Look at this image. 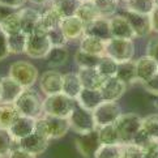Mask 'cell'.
I'll return each mask as SVG.
<instances>
[{
    "label": "cell",
    "mask_w": 158,
    "mask_h": 158,
    "mask_svg": "<svg viewBox=\"0 0 158 158\" xmlns=\"http://www.w3.org/2000/svg\"><path fill=\"white\" fill-rule=\"evenodd\" d=\"M124 16L127 17L129 25H131L135 35L139 38H143L149 35L152 33V25H150V17L149 15H141L126 10Z\"/></svg>",
    "instance_id": "cell-12"
},
{
    "label": "cell",
    "mask_w": 158,
    "mask_h": 158,
    "mask_svg": "<svg viewBox=\"0 0 158 158\" xmlns=\"http://www.w3.org/2000/svg\"><path fill=\"white\" fill-rule=\"evenodd\" d=\"M26 0H0V3L7 5V7H10L13 9H20L22 8V5L25 4Z\"/></svg>",
    "instance_id": "cell-51"
},
{
    "label": "cell",
    "mask_w": 158,
    "mask_h": 158,
    "mask_svg": "<svg viewBox=\"0 0 158 158\" xmlns=\"http://www.w3.org/2000/svg\"><path fill=\"white\" fill-rule=\"evenodd\" d=\"M0 29H2L7 35H12V34H16V33H19V31H22L19 10H16V12L12 15H9L8 17L0 24Z\"/></svg>",
    "instance_id": "cell-35"
},
{
    "label": "cell",
    "mask_w": 158,
    "mask_h": 158,
    "mask_svg": "<svg viewBox=\"0 0 158 158\" xmlns=\"http://www.w3.org/2000/svg\"><path fill=\"white\" fill-rule=\"evenodd\" d=\"M122 144H101L93 158H119Z\"/></svg>",
    "instance_id": "cell-39"
},
{
    "label": "cell",
    "mask_w": 158,
    "mask_h": 158,
    "mask_svg": "<svg viewBox=\"0 0 158 158\" xmlns=\"http://www.w3.org/2000/svg\"><path fill=\"white\" fill-rule=\"evenodd\" d=\"M71 129L68 118L42 115L35 119V132L48 140H58L64 137Z\"/></svg>",
    "instance_id": "cell-1"
},
{
    "label": "cell",
    "mask_w": 158,
    "mask_h": 158,
    "mask_svg": "<svg viewBox=\"0 0 158 158\" xmlns=\"http://www.w3.org/2000/svg\"><path fill=\"white\" fill-rule=\"evenodd\" d=\"M17 9H13V8H10V7H7V5H4L0 3V24L8 17L9 15H12L15 13Z\"/></svg>",
    "instance_id": "cell-50"
},
{
    "label": "cell",
    "mask_w": 158,
    "mask_h": 158,
    "mask_svg": "<svg viewBox=\"0 0 158 158\" xmlns=\"http://www.w3.org/2000/svg\"><path fill=\"white\" fill-rule=\"evenodd\" d=\"M82 88L84 86L77 76V73L68 72V73H64L63 75V88H61V93L68 95L72 99H77Z\"/></svg>",
    "instance_id": "cell-24"
},
{
    "label": "cell",
    "mask_w": 158,
    "mask_h": 158,
    "mask_svg": "<svg viewBox=\"0 0 158 158\" xmlns=\"http://www.w3.org/2000/svg\"><path fill=\"white\" fill-rule=\"evenodd\" d=\"M95 7H97L101 17L110 19L115 16L118 7H119V0H93Z\"/></svg>",
    "instance_id": "cell-37"
},
{
    "label": "cell",
    "mask_w": 158,
    "mask_h": 158,
    "mask_svg": "<svg viewBox=\"0 0 158 158\" xmlns=\"http://www.w3.org/2000/svg\"><path fill=\"white\" fill-rule=\"evenodd\" d=\"M7 158H37V156L25 150L24 148H21L20 145H16L15 148L9 152Z\"/></svg>",
    "instance_id": "cell-47"
},
{
    "label": "cell",
    "mask_w": 158,
    "mask_h": 158,
    "mask_svg": "<svg viewBox=\"0 0 158 158\" xmlns=\"http://www.w3.org/2000/svg\"><path fill=\"white\" fill-rule=\"evenodd\" d=\"M8 76L15 78L19 84H21L25 89H27L34 85L39 75L35 65H33L26 60H17L10 64Z\"/></svg>",
    "instance_id": "cell-6"
},
{
    "label": "cell",
    "mask_w": 158,
    "mask_h": 158,
    "mask_svg": "<svg viewBox=\"0 0 158 158\" xmlns=\"http://www.w3.org/2000/svg\"><path fill=\"white\" fill-rule=\"evenodd\" d=\"M144 158H158V139L152 137L143 148Z\"/></svg>",
    "instance_id": "cell-44"
},
{
    "label": "cell",
    "mask_w": 158,
    "mask_h": 158,
    "mask_svg": "<svg viewBox=\"0 0 158 158\" xmlns=\"http://www.w3.org/2000/svg\"><path fill=\"white\" fill-rule=\"evenodd\" d=\"M21 116L15 103L0 102V127L9 129L12 124Z\"/></svg>",
    "instance_id": "cell-27"
},
{
    "label": "cell",
    "mask_w": 158,
    "mask_h": 158,
    "mask_svg": "<svg viewBox=\"0 0 158 158\" xmlns=\"http://www.w3.org/2000/svg\"><path fill=\"white\" fill-rule=\"evenodd\" d=\"M126 10L141 15H150L156 8V0H124Z\"/></svg>",
    "instance_id": "cell-32"
},
{
    "label": "cell",
    "mask_w": 158,
    "mask_h": 158,
    "mask_svg": "<svg viewBox=\"0 0 158 158\" xmlns=\"http://www.w3.org/2000/svg\"><path fill=\"white\" fill-rule=\"evenodd\" d=\"M109 21H110L111 37L123 38V39H133L136 37L127 17L124 15H115L112 17H110Z\"/></svg>",
    "instance_id": "cell-15"
},
{
    "label": "cell",
    "mask_w": 158,
    "mask_h": 158,
    "mask_svg": "<svg viewBox=\"0 0 158 158\" xmlns=\"http://www.w3.org/2000/svg\"><path fill=\"white\" fill-rule=\"evenodd\" d=\"M61 20H63V16L50 5L46 10H43L41 13V20H39V26L37 30L48 31L51 29H55V27H59Z\"/></svg>",
    "instance_id": "cell-25"
},
{
    "label": "cell",
    "mask_w": 158,
    "mask_h": 158,
    "mask_svg": "<svg viewBox=\"0 0 158 158\" xmlns=\"http://www.w3.org/2000/svg\"><path fill=\"white\" fill-rule=\"evenodd\" d=\"M34 131H35V119L22 116V115L12 124V127L9 128V132L12 133V136L16 141H20L24 137L29 136V135L33 133Z\"/></svg>",
    "instance_id": "cell-21"
},
{
    "label": "cell",
    "mask_w": 158,
    "mask_h": 158,
    "mask_svg": "<svg viewBox=\"0 0 158 158\" xmlns=\"http://www.w3.org/2000/svg\"><path fill=\"white\" fill-rule=\"evenodd\" d=\"M77 103L81 105L85 109L93 111L99 103L103 102V97L101 94L99 89H89V88H82L80 95L77 97Z\"/></svg>",
    "instance_id": "cell-23"
},
{
    "label": "cell",
    "mask_w": 158,
    "mask_h": 158,
    "mask_svg": "<svg viewBox=\"0 0 158 158\" xmlns=\"http://www.w3.org/2000/svg\"><path fill=\"white\" fill-rule=\"evenodd\" d=\"M85 26L86 25L77 16H71L61 20L60 29L68 41H75V39H81L85 35Z\"/></svg>",
    "instance_id": "cell-14"
},
{
    "label": "cell",
    "mask_w": 158,
    "mask_h": 158,
    "mask_svg": "<svg viewBox=\"0 0 158 158\" xmlns=\"http://www.w3.org/2000/svg\"><path fill=\"white\" fill-rule=\"evenodd\" d=\"M47 35H48L50 42H51V44H52V47H63V46H65V43L68 42V39L65 38V35L63 34V31H61L60 26L48 30Z\"/></svg>",
    "instance_id": "cell-43"
},
{
    "label": "cell",
    "mask_w": 158,
    "mask_h": 158,
    "mask_svg": "<svg viewBox=\"0 0 158 158\" xmlns=\"http://www.w3.org/2000/svg\"><path fill=\"white\" fill-rule=\"evenodd\" d=\"M127 84L120 81L116 76L105 77L103 82L99 86V92L102 94L103 101H119L127 90Z\"/></svg>",
    "instance_id": "cell-10"
},
{
    "label": "cell",
    "mask_w": 158,
    "mask_h": 158,
    "mask_svg": "<svg viewBox=\"0 0 158 158\" xmlns=\"http://www.w3.org/2000/svg\"><path fill=\"white\" fill-rule=\"evenodd\" d=\"M16 145H19V143L13 139L9 129L0 127V154L3 157H7Z\"/></svg>",
    "instance_id": "cell-40"
},
{
    "label": "cell",
    "mask_w": 158,
    "mask_h": 158,
    "mask_svg": "<svg viewBox=\"0 0 158 158\" xmlns=\"http://www.w3.org/2000/svg\"><path fill=\"white\" fill-rule=\"evenodd\" d=\"M75 105H76V99L69 98L64 93L46 95V98L43 99V114L68 118Z\"/></svg>",
    "instance_id": "cell-4"
},
{
    "label": "cell",
    "mask_w": 158,
    "mask_h": 158,
    "mask_svg": "<svg viewBox=\"0 0 158 158\" xmlns=\"http://www.w3.org/2000/svg\"><path fill=\"white\" fill-rule=\"evenodd\" d=\"M44 60L51 67H61L68 60V50L63 47H52L46 55Z\"/></svg>",
    "instance_id": "cell-33"
},
{
    "label": "cell",
    "mask_w": 158,
    "mask_h": 158,
    "mask_svg": "<svg viewBox=\"0 0 158 158\" xmlns=\"http://www.w3.org/2000/svg\"><path fill=\"white\" fill-rule=\"evenodd\" d=\"M21 19V30L26 35L34 33L39 26L41 20V12H38L34 8H21L19 10Z\"/></svg>",
    "instance_id": "cell-19"
},
{
    "label": "cell",
    "mask_w": 158,
    "mask_h": 158,
    "mask_svg": "<svg viewBox=\"0 0 158 158\" xmlns=\"http://www.w3.org/2000/svg\"><path fill=\"white\" fill-rule=\"evenodd\" d=\"M146 55L153 58L158 63V35L152 37L146 44Z\"/></svg>",
    "instance_id": "cell-46"
},
{
    "label": "cell",
    "mask_w": 158,
    "mask_h": 158,
    "mask_svg": "<svg viewBox=\"0 0 158 158\" xmlns=\"http://www.w3.org/2000/svg\"><path fill=\"white\" fill-rule=\"evenodd\" d=\"M25 88L10 76L2 77V102L15 103Z\"/></svg>",
    "instance_id": "cell-16"
},
{
    "label": "cell",
    "mask_w": 158,
    "mask_h": 158,
    "mask_svg": "<svg viewBox=\"0 0 158 158\" xmlns=\"http://www.w3.org/2000/svg\"><path fill=\"white\" fill-rule=\"evenodd\" d=\"M77 76L82 86L89 89H99L101 84L105 80V77L101 75L97 68H78Z\"/></svg>",
    "instance_id": "cell-22"
},
{
    "label": "cell",
    "mask_w": 158,
    "mask_h": 158,
    "mask_svg": "<svg viewBox=\"0 0 158 158\" xmlns=\"http://www.w3.org/2000/svg\"><path fill=\"white\" fill-rule=\"evenodd\" d=\"M76 16L85 25L89 24V22L94 21V20H97L98 17H101V15L98 12L97 7H95L94 2H81L80 5H78Z\"/></svg>",
    "instance_id": "cell-29"
},
{
    "label": "cell",
    "mask_w": 158,
    "mask_h": 158,
    "mask_svg": "<svg viewBox=\"0 0 158 158\" xmlns=\"http://www.w3.org/2000/svg\"><path fill=\"white\" fill-rule=\"evenodd\" d=\"M115 76L124 84H127V85H132L135 82H139L136 73V63L133 60L122 61L118 65V71Z\"/></svg>",
    "instance_id": "cell-28"
},
{
    "label": "cell",
    "mask_w": 158,
    "mask_h": 158,
    "mask_svg": "<svg viewBox=\"0 0 158 158\" xmlns=\"http://www.w3.org/2000/svg\"><path fill=\"white\" fill-rule=\"evenodd\" d=\"M156 4H157V5H158V0H156Z\"/></svg>",
    "instance_id": "cell-56"
},
{
    "label": "cell",
    "mask_w": 158,
    "mask_h": 158,
    "mask_svg": "<svg viewBox=\"0 0 158 158\" xmlns=\"http://www.w3.org/2000/svg\"><path fill=\"white\" fill-rule=\"evenodd\" d=\"M0 158H4V157H3V156H2V154H0Z\"/></svg>",
    "instance_id": "cell-57"
},
{
    "label": "cell",
    "mask_w": 158,
    "mask_h": 158,
    "mask_svg": "<svg viewBox=\"0 0 158 158\" xmlns=\"http://www.w3.org/2000/svg\"><path fill=\"white\" fill-rule=\"evenodd\" d=\"M48 141H50L48 139H46L44 136H42V135H39L34 131L33 133H30L29 136L24 137L22 140L17 141V143L21 148H24L25 150L38 156V154H42L43 152L47 149Z\"/></svg>",
    "instance_id": "cell-17"
},
{
    "label": "cell",
    "mask_w": 158,
    "mask_h": 158,
    "mask_svg": "<svg viewBox=\"0 0 158 158\" xmlns=\"http://www.w3.org/2000/svg\"><path fill=\"white\" fill-rule=\"evenodd\" d=\"M33 4H37V5H43V4H47V3H51V0H30Z\"/></svg>",
    "instance_id": "cell-52"
},
{
    "label": "cell",
    "mask_w": 158,
    "mask_h": 158,
    "mask_svg": "<svg viewBox=\"0 0 158 158\" xmlns=\"http://www.w3.org/2000/svg\"><path fill=\"white\" fill-rule=\"evenodd\" d=\"M9 55H10V51L8 46V35L0 29V61H3Z\"/></svg>",
    "instance_id": "cell-45"
},
{
    "label": "cell",
    "mask_w": 158,
    "mask_h": 158,
    "mask_svg": "<svg viewBox=\"0 0 158 158\" xmlns=\"http://www.w3.org/2000/svg\"><path fill=\"white\" fill-rule=\"evenodd\" d=\"M101 56L88 54L78 48L75 54V61L78 68H97Z\"/></svg>",
    "instance_id": "cell-34"
},
{
    "label": "cell",
    "mask_w": 158,
    "mask_h": 158,
    "mask_svg": "<svg viewBox=\"0 0 158 158\" xmlns=\"http://www.w3.org/2000/svg\"><path fill=\"white\" fill-rule=\"evenodd\" d=\"M118 65H119V63H118L115 59H112L107 55H103V56H101L97 69L99 71V73L103 77H111V76L116 75Z\"/></svg>",
    "instance_id": "cell-38"
},
{
    "label": "cell",
    "mask_w": 158,
    "mask_h": 158,
    "mask_svg": "<svg viewBox=\"0 0 158 158\" xmlns=\"http://www.w3.org/2000/svg\"><path fill=\"white\" fill-rule=\"evenodd\" d=\"M150 17V25H152V31H154L158 34V5H156V8L152 10V13L149 15Z\"/></svg>",
    "instance_id": "cell-49"
},
{
    "label": "cell",
    "mask_w": 158,
    "mask_h": 158,
    "mask_svg": "<svg viewBox=\"0 0 158 158\" xmlns=\"http://www.w3.org/2000/svg\"><path fill=\"white\" fill-rule=\"evenodd\" d=\"M80 50L92 55L103 56L106 55V41H102V39H98L95 37L84 35L80 39Z\"/></svg>",
    "instance_id": "cell-26"
},
{
    "label": "cell",
    "mask_w": 158,
    "mask_h": 158,
    "mask_svg": "<svg viewBox=\"0 0 158 158\" xmlns=\"http://www.w3.org/2000/svg\"><path fill=\"white\" fill-rule=\"evenodd\" d=\"M141 124H143V118L139 116L137 114H135V112L122 114L115 123L118 132H119L120 143L122 144L132 143L133 137L141 129Z\"/></svg>",
    "instance_id": "cell-5"
},
{
    "label": "cell",
    "mask_w": 158,
    "mask_h": 158,
    "mask_svg": "<svg viewBox=\"0 0 158 158\" xmlns=\"http://www.w3.org/2000/svg\"><path fill=\"white\" fill-rule=\"evenodd\" d=\"M135 63H136L137 81L140 84H145V82L150 81L158 73V63L148 55L141 56Z\"/></svg>",
    "instance_id": "cell-13"
},
{
    "label": "cell",
    "mask_w": 158,
    "mask_h": 158,
    "mask_svg": "<svg viewBox=\"0 0 158 158\" xmlns=\"http://www.w3.org/2000/svg\"><path fill=\"white\" fill-rule=\"evenodd\" d=\"M85 35L95 37L102 41H109L111 38V31H110V21L106 17H98L92 22H89L85 26Z\"/></svg>",
    "instance_id": "cell-18"
},
{
    "label": "cell",
    "mask_w": 158,
    "mask_h": 158,
    "mask_svg": "<svg viewBox=\"0 0 158 158\" xmlns=\"http://www.w3.org/2000/svg\"><path fill=\"white\" fill-rule=\"evenodd\" d=\"M81 2H93V0H81Z\"/></svg>",
    "instance_id": "cell-55"
},
{
    "label": "cell",
    "mask_w": 158,
    "mask_h": 158,
    "mask_svg": "<svg viewBox=\"0 0 158 158\" xmlns=\"http://www.w3.org/2000/svg\"><path fill=\"white\" fill-rule=\"evenodd\" d=\"M143 86L145 88L146 92H149L150 94H153V95H156V97H158V73L153 78H152L150 81L143 84Z\"/></svg>",
    "instance_id": "cell-48"
},
{
    "label": "cell",
    "mask_w": 158,
    "mask_h": 158,
    "mask_svg": "<svg viewBox=\"0 0 158 158\" xmlns=\"http://www.w3.org/2000/svg\"><path fill=\"white\" fill-rule=\"evenodd\" d=\"M106 55L115 59L118 63L132 60L135 55V44L132 39L111 37L106 42Z\"/></svg>",
    "instance_id": "cell-8"
},
{
    "label": "cell",
    "mask_w": 158,
    "mask_h": 158,
    "mask_svg": "<svg viewBox=\"0 0 158 158\" xmlns=\"http://www.w3.org/2000/svg\"><path fill=\"white\" fill-rule=\"evenodd\" d=\"M0 102H2V77H0Z\"/></svg>",
    "instance_id": "cell-53"
},
{
    "label": "cell",
    "mask_w": 158,
    "mask_h": 158,
    "mask_svg": "<svg viewBox=\"0 0 158 158\" xmlns=\"http://www.w3.org/2000/svg\"><path fill=\"white\" fill-rule=\"evenodd\" d=\"M97 135L99 144H122L119 132L115 124H109V126H102L97 128Z\"/></svg>",
    "instance_id": "cell-30"
},
{
    "label": "cell",
    "mask_w": 158,
    "mask_h": 158,
    "mask_svg": "<svg viewBox=\"0 0 158 158\" xmlns=\"http://www.w3.org/2000/svg\"><path fill=\"white\" fill-rule=\"evenodd\" d=\"M52 48V44L50 42L47 31L35 30L34 33L27 35L25 54L33 59H42L46 58L48 51Z\"/></svg>",
    "instance_id": "cell-7"
},
{
    "label": "cell",
    "mask_w": 158,
    "mask_h": 158,
    "mask_svg": "<svg viewBox=\"0 0 158 158\" xmlns=\"http://www.w3.org/2000/svg\"><path fill=\"white\" fill-rule=\"evenodd\" d=\"M119 158H144V153L140 146L135 145L132 143L122 144V150H120Z\"/></svg>",
    "instance_id": "cell-42"
},
{
    "label": "cell",
    "mask_w": 158,
    "mask_h": 158,
    "mask_svg": "<svg viewBox=\"0 0 158 158\" xmlns=\"http://www.w3.org/2000/svg\"><path fill=\"white\" fill-rule=\"evenodd\" d=\"M154 105H156V106H157V107H158V97H157V99H156V101H154Z\"/></svg>",
    "instance_id": "cell-54"
},
{
    "label": "cell",
    "mask_w": 158,
    "mask_h": 158,
    "mask_svg": "<svg viewBox=\"0 0 158 158\" xmlns=\"http://www.w3.org/2000/svg\"><path fill=\"white\" fill-rule=\"evenodd\" d=\"M99 140H98V135L97 131H94L92 133H85V135H80L78 139L76 140V148L80 153L85 157H93L95 150L99 146Z\"/></svg>",
    "instance_id": "cell-20"
},
{
    "label": "cell",
    "mask_w": 158,
    "mask_h": 158,
    "mask_svg": "<svg viewBox=\"0 0 158 158\" xmlns=\"http://www.w3.org/2000/svg\"><path fill=\"white\" fill-rule=\"evenodd\" d=\"M94 120L97 123V128L109 124H115L122 115L120 106L115 101H103L93 110Z\"/></svg>",
    "instance_id": "cell-9"
},
{
    "label": "cell",
    "mask_w": 158,
    "mask_h": 158,
    "mask_svg": "<svg viewBox=\"0 0 158 158\" xmlns=\"http://www.w3.org/2000/svg\"><path fill=\"white\" fill-rule=\"evenodd\" d=\"M141 128L149 135V136L158 139V114H150L143 118Z\"/></svg>",
    "instance_id": "cell-41"
},
{
    "label": "cell",
    "mask_w": 158,
    "mask_h": 158,
    "mask_svg": "<svg viewBox=\"0 0 158 158\" xmlns=\"http://www.w3.org/2000/svg\"><path fill=\"white\" fill-rule=\"evenodd\" d=\"M81 0H51V7L55 8L58 12L64 17L76 16Z\"/></svg>",
    "instance_id": "cell-31"
},
{
    "label": "cell",
    "mask_w": 158,
    "mask_h": 158,
    "mask_svg": "<svg viewBox=\"0 0 158 158\" xmlns=\"http://www.w3.org/2000/svg\"><path fill=\"white\" fill-rule=\"evenodd\" d=\"M68 120L71 124V129H73L78 135L92 133L94 131H97V123L94 120L93 111L78 105L77 101L72 112L68 116Z\"/></svg>",
    "instance_id": "cell-3"
},
{
    "label": "cell",
    "mask_w": 158,
    "mask_h": 158,
    "mask_svg": "<svg viewBox=\"0 0 158 158\" xmlns=\"http://www.w3.org/2000/svg\"><path fill=\"white\" fill-rule=\"evenodd\" d=\"M26 41H27V35L22 31L8 35V46L10 54H25Z\"/></svg>",
    "instance_id": "cell-36"
},
{
    "label": "cell",
    "mask_w": 158,
    "mask_h": 158,
    "mask_svg": "<svg viewBox=\"0 0 158 158\" xmlns=\"http://www.w3.org/2000/svg\"><path fill=\"white\" fill-rule=\"evenodd\" d=\"M39 88L44 95H52L61 93L63 88V73L55 69L43 72L39 77Z\"/></svg>",
    "instance_id": "cell-11"
},
{
    "label": "cell",
    "mask_w": 158,
    "mask_h": 158,
    "mask_svg": "<svg viewBox=\"0 0 158 158\" xmlns=\"http://www.w3.org/2000/svg\"><path fill=\"white\" fill-rule=\"evenodd\" d=\"M15 105L22 116L37 119L43 115V99L33 88L25 89L15 102Z\"/></svg>",
    "instance_id": "cell-2"
}]
</instances>
